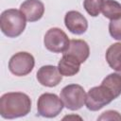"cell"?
Here are the masks:
<instances>
[{
  "label": "cell",
  "instance_id": "cell-1",
  "mask_svg": "<svg viewBox=\"0 0 121 121\" xmlns=\"http://www.w3.org/2000/svg\"><path fill=\"white\" fill-rule=\"evenodd\" d=\"M31 110L30 97L21 92L4 94L0 98V114L5 119L26 116Z\"/></svg>",
  "mask_w": 121,
  "mask_h": 121
},
{
  "label": "cell",
  "instance_id": "cell-2",
  "mask_svg": "<svg viewBox=\"0 0 121 121\" xmlns=\"http://www.w3.org/2000/svg\"><path fill=\"white\" fill-rule=\"evenodd\" d=\"M26 19L21 10L9 9L4 10L0 16V28L4 35L9 38L20 36L26 26Z\"/></svg>",
  "mask_w": 121,
  "mask_h": 121
},
{
  "label": "cell",
  "instance_id": "cell-3",
  "mask_svg": "<svg viewBox=\"0 0 121 121\" xmlns=\"http://www.w3.org/2000/svg\"><path fill=\"white\" fill-rule=\"evenodd\" d=\"M113 99H115L113 93L106 85L101 83L99 86L93 87L88 91L85 104L88 110L96 112L110 104Z\"/></svg>",
  "mask_w": 121,
  "mask_h": 121
},
{
  "label": "cell",
  "instance_id": "cell-4",
  "mask_svg": "<svg viewBox=\"0 0 121 121\" xmlns=\"http://www.w3.org/2000/svg\"><path fill=\"white\" fill-rule=\"evenodd\" d=\"M63 105L70 111H77L83 107L86 100V93L78 84H69L63 87L60 95Z\"/></svg>",
  "mask_w": 121,
  "mask_h": 121
},
{
  "label": "cell",
  "instance_id": "cell-5",
  "mask_svg": "<svg viewBox=\"0 0 121 121\" xmlns=\"http://www.w3.org/2000/svg\"><path fill=\"white\" fill-rule=\"evenodd\" d=\"M64 105L57 95L51 93H44L40 95L37 101L38 113L46 118H53L58 116L62 111Z\"/></svg>",
  "mask_w": 121,
  "mask_h": 121
},
{
  "label": "cell",
  "instance_id": "cell-6",
  "mask_svg": "<svg viewBox=\"0 0 121 121\" xmlns=\"http://www.w3.org/2000/svg\"><path fill=\"white\" fill-rule=\"evenodd\" d=\"M70 40L66 33L59 28L52 27L48 29L43 38V44L45 48L53 53H63L67 50Z\"/></svg>",
  "mask_w": 121,
  "mask_h": 121
},
{
  "label": "cell",
  "instance_id": "cell-7",
  "mask_svg": "<svg viewBox=\"0 0 121 121\" xmlns=\"http://www.w3.org/2000/svg\"><path fill=\"white\" fill-rule=\"evenodd\" d=\"M34 57L25 51L15 53L9 61V69L11 74L17 77H24L28 75L34 68Z\"/></svg>",
  "mask_w": 121,
  "mask_h": 121
},
{
  "label": "cell",
  "instance_id": "cell-8",
  "mask_svg": "<svg viewBox=\"0 0 121 121\" xmlns=\"http://www.w3.org/2000/svg\"><path fill=\"white\" fill-rule=\"evenodd\" d=\"M36 78L43 86L55 87L61 81L62 75L60 73L58 67L54 65H43L38 70Z\"/></svg>",
  "mask_w": 121,
  "mask_h": 121
},
{
  "label": "cell",
  "instance_id": "cell-9",
  "mask_svg": "<svg viewBox=\"0 0 121 121\" xmlns=\"http://www.w3.org/2000/svg\"><path fill=\"white\" fill-rule=\"evenodd\" d=\"M64 25L71 33L76 35L85 33L88 28V22L86 18L77 10H70L66 12L64 16Z\"/></svg>",
  "mask_w": 121,
  "mask_h": 121
},
{
  "label": "cell",
  "instance_id": "cell-10",
  "mask_svg": "<svg viewBox=\"0 0 121 121\" xmlns=\"http://www.w3.org/2000/svg\"><path fill=\"white\" fill-rule=\"evenodd\" d=\"M20 10L25 15L26 21H39L44 13V5L41 0H26L20 6Z\"/></svg>",
  "mask_w": 121,
  "mask_h": 121
},
{
  "label": "cell",
  "instance_id": "cell-11",
  "mask_svg": "<svg viewBox=\"0 0 121 121\" xmlns=\"http://www.w3.org/2000/svg\"><path fill=\"white\" fill-rule=\"evenodd\" d=\"M62 54H68L72 55L75 58H77L80 63H83L90 55V48L88 43L83 41V40H78V39H73L70 40L69 46L65 52Z\"/></svg>",
  "mask_w": 121,
  "mask_h": 121
},
{
  "label": "cell",
  "instance_id": "cell-12",
  "mask_svg": "<svg viewBox=\"0 0 121 121\" xmlns=\"http://www.w3.org/2000/svg\"><path fill=\"white\" fill-rule=\"evenodd\" d=\"M80 61L72 55L63 54L58 63V69L62 76L72 77L79 72Z\"/></svg>",
  "mask_w": 121,
  "mask_h": 121
},
{
  "label": "cell",
  "instance_id": "cell-13",
  "mask_svg": "<svg viewBox=\"0 0 121 121\" xmlns=\"http://www.w3.org/2000/svg\"><path fill=\"white\" fill-rule=\"evenodd\" d=\"M109 66L121 76V43H115L109 46L105 54Z\"/></svg>",
  "mask_w": 121,
  "mask_h": 121
},
{
  "label": "cell",
  "instance_id": "cell-14",
  "mask_svg": "<svg viewBox=\"0 0 121 121\" xmlns=\"http://www.w3.org/2000/svg\"><path fill=\"white\" fill-rule=\"evenodd\" d=\"M101 11L110 20L118 19L121 17V4L115 0H104Z\"/></svg>",
  "mask_w": 121,
  "mask_h": 121
},
{
  "label": "cell",
  "instance_id": "cell-15",
  "mask_svg": "<svg viewBox=\"0 0 121 121\" xmlns=\"http://www.w3.org/2000/svg\"><path fill=\"white\" fill-rule=\"evenodd\" d=\"M101 83L106 85L113 93L115 98L121 95V76L118 73L109 74Z\"/></svg>",
  "mask_w": 121,
  "mask_h": 121
},
{
  "label": "cell",
  "instance_id": "cell-16",
  "mask_svg": "<svg viewBox=\"0 0 121 121\" xmlns=\"http://www.w3.org/2000/svg\"><path fill=\"white\" fill-rule=\"evenodd\" d=\"M104 0H84L83 7L87 13L92 17H96L102 10Z\"/></svg>",
  "mask_w": 121,
  "mask_h": 121
},
{
  "label": "cell",
  "instance_id": "cell-17",
  "mask_svg": "<svg viewBox=\"0 0 121 121\" xmlns=\"http://www.w3.org/2000/svg\"><path fill=\"white\" fill-rule=\"evenodd\" d=\"M109 32L113 39L121 41V17L115 20H111L109 24Z\"/></svg>",
  "mask_w": 121,
  "mask_h": 121
},
{
  "label": "cell",
  "instance_id": "cell-18",
  "mask_svg": "<svg viewBox=\"0 0 121 121\" xmlns=\"http://www.w3.org/2000/svg\"><path fill=\"white\" fill-rule=\"evenodd\" d=\"M97 120H121V114L116 111H106L104 112Z\"/></svg>",
  "mask_w": 121,
  "mask_h": 121
},
{
  "label": "cell",
  "instance_id": "cell-19",
  "mask_svg": "<svg viewBox=\"0 0 121 121\" xmlns=\"http://www.w3.org/2000/svg\"><path fill=\"white\" fill-rule=\"evenodd\" d=\"M70 118H79V119H81L79 116H65V117L63 118V120H64V119H70Z\"/></svg>",
  "mask_w": 121,
  "mask_h": 121
}]
</instances>
